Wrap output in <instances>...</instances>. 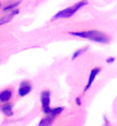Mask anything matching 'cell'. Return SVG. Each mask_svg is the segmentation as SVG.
I'll return each mask as SVG.
<instances>
[{"instance_id": "cell-1", "label": "cell", "mask_w": 117, "mask_h": 126, "mask_svg": "<svg viewBox=\"0 0 117 126\" xmlns=\"http://www.w3.org/2000/svg\"><path fill=\"white\" fill-rule=\"evenodd\" d=\"M72 36H76V37H81L84 39H89L96 43H100V44H107L109 41V37L106 33L101 32L98 30H89V31H78V32H69Z\"/></svg>"}, {"instance_id": "cell-2", "label": "cell", "mask_w": 117, "mask_h": 126, "mask_svg": "<svg viewBox=\"0 0 117 126\" xmlns=\"http://www.w3.org/2000/svg\"><path fill=\"white\" fill-rule=\"evenodd\" d=\"M86 5H88V1H86V0H81V1L76 2L75 5H73V6L67 7V8H65V9L58 12L55 16L52 17L51 20L55 21V20H58V18H69V17L73 16V15H74V14L76 13L80 8L86 6Z\"/></svg>"}, {"instance_id": "cell-3", "label": "cell", "mask_w": 117, "mask_h": 126, "mask_svg": "<svg viewBox=\"0 0 117 126\" xmlns=\"http://www.w3.org/2000/svg\"><path fill=\"white\" fill-rule=\"evenodd\" d=\"M63 110H64L63 107H57V108L51 109L48 113H46V116L43 117L42 119L40 120L39 126H51L53 120L59 116V113L63 112Z\"/></svg>"}, {"instance_id": "cell-4", "label": "cell", "mask_w": 117, "mask_h": 126, "mask_svg": "<svg viewBox=\"0 0 117 126\" xmlns=\"http://www.w3.org/2000/svg\"><path fill=\"white\" fill-rule=\"evenodd\" d=\"M50 96H51L50 91H42L40 94L41 106H42V110L44 113H48L51 110V108H50Z\"/></svg>"}, {"instance_id": "cell-5", "label": "cell", "mask_w": 117, "mask_h": 126, "mask_svg": "<svg viewBox=\"0 0 117 126\" xmlns=\"http://www.w3.org/2000/svg\"><path fill=\"white\" fill-rule=\"evenodd\" d=\"M32 91V85L27 80H23L21 83L20 87H18V95L20 96H25Z\"/></svg>"}, {"instance_id": "cell-6", "label": "cell", "mask_w": 117, "mask_h": 126, "mask_svg": "<svg viewBox=\"0 0 117 126\" xmlns=\"http://www.w3.org/2000/svg\"><path fill=\"white\" fill-rule=\"evenodd\" d=\"M100 71H101V68H93V69L91 70L90 76H89V79H88V83H86V85H85V87H84V92H86V91L91 87L92 83L94 81V78L100 73Z\"/></svg>"}, {"instance_id": "cell-7", "label": "cell", "mask_w": 117, "mask_h": 126, "mask_svg": "<svg viewBox=\"0 0 117 126\" xmlns=\"http://www.w3.org/2000/svg\"><path fill=\"white\" fill-rule=\"evenodd\" d=\"M17 14H18V9H15V10H13V12H10V13L6 14V15H3V16L0 18V25H3V24H7L8 22H10V21L14 18V16L17 15Z\"/></svg>"}, {"instance_id": "cell-8", "label": "cell", "mask_w": 117, "mask_h": 126, "mask_svg": "<svg viewBox=\"0 0 117 126\" xmlns=\"http://www.w3.org/2000/svg\"><path fill=\"white\" fill-rule=\"evenodd\" d=\"M11 97V91L9 90H3L0 92V101L1 102H8Z\"/></svg>"}, {"instance_id": "cell-9", "label": "cell", "mask_w": 117, "mask_h": 126, "mask_svg": "<svg viewBox=\"0 0 117 126\" xmlns=\"http://www.w3.org/2000/svg\"><path fill=\"white\" fill-rule=\"evenodd\" d=\"M1 111L8 117L13 116V106L9 104V103H6V104H3V106L1 107Z\"/></svg>"}, {"instance_id": "cell-10", "label": "cell", "mask_w": 117, "mask_h": 126, "mask_svg": "<svg viewBox=\"0 0 117 126\" xmlns=\"http://www.w3.org/2000/svg\"><path fill=\"white\" fill-rule=\"evenodd\" d=\"M20 0L18 1H16V2H13V3H10V5H8V6H6V7H3V12H9V10H11V9H15L18 5H20Z\"/></svg>"}, {"instance_id": "cell-11", "label": "cell", "mask_w": 117, "mask_h": 126, "mask_svg": "<svg viewBox=\"0 0 117 126\" xmlns=\"http://www.w3.org/2000/svg\"><path fill=\"white\" fill-rule=\"evenodd\" d=\"M86 49H88V47H83V48H81V49H77L74 54H73V56H72V60H75V59H76V57H77L78 55H81V54H83Z\"/></svg>"}, {"instance_id": "cell-12", "label": "cell", "mask_w": 117, "mask_h": 126, "mask_svg": "<svg viewBox=\"0 0 117 126\" xmlns=\"http://www.w3.org/2000/svg\"><path fill=\"white\" fill-rule=\"evenodd\" d=\"M114 60H115L114 57H110V59H107V62L108 63H113V62H114Z\"/></svg>"}, {"instance_id": "cell-13", "label": "cell", "mask_w": 117, "mask_h": 126, "mask_svg": "<svg viewBox=\"0 0 117 126\" xmlns=\"http://www.w3.org/2000/svg\"><path fill=\"white\" fill-rule=\"evenodd\" d=\"M75 101H76V104H77V106H80V104H81V100H80V97H77Z\"/></svg>"}, {"instance_id": "cell-14", "label": "cell", "mask_w": 117, "mask_h": 126, "mask_svg": "<svg viewBox=\"0 0 117 126\" xmlns=\"http://www.w3.org/2000/svg\"><path fill=\"white\" fill-rule=\"evenodd\" d=\"M0 6H1V5H0Z\"/></svg>"}]
</instances>
